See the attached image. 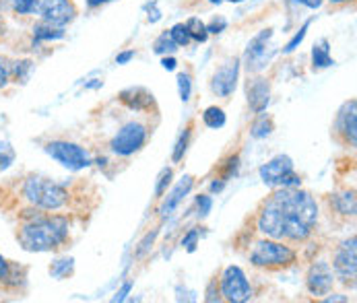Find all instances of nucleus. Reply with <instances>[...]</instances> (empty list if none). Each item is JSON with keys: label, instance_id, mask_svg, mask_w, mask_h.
I'll return each instance as SVG.
<instances>
[{"label": "nucleus", "instance_id": "33", "mask_svg": "<svg viewBox=\"0 0 357 303\" xmlns=\"http://www.w3.org/2000/svg\"><path fill=\"white\" fill-rule=\"evenodd\" d=\"M10 68H13V60L0 54V91L10 85Z\"/></svg>", "mask_w": 357, "mask_h": 303}, {"label": "nucleus", "instance_id": "5", "mask_svg": "<svg viewBox=\"0 0 357 303\" xmlns=\"http://www.w3.org/2000/svg\"><path fill=\"white\" fill-rule=\"evenodd\" d=\"M44 151H46V155H50L54 161H58L62 167H66L68 171H83L93 163L91 155L85 147H81L73 141H66V139L46 141Z\"/></svg>", "mask_w": 357, "mask_h": 303}, {"label": "nucleus", "instance_id": "48", "mask_svg": "<svg viewBox=\"0 0 357 303\" xmlns=\"http://www.w3.org/2000/svg\"><path fill=\"white\" fill-rule=\"evenodd\" d=\"M107 2H112V0H87V6H89V8H98V6L107 4Z\"/></svg>", "mask_w": 357, "mask_h": 303}, {"label": "nucleus", "instance_id": "27", "mask_svg": "<svg viewBox=\"0 0 357 303\" xmlns=\"http://www.w3.org/2000/svg\"><path fill=\"white\" fill-rule=\"evenodd\" d=\"M176 50H178V46L174 44L169 31H163V33L153 42V52L155 54H159V56H167V54H174Z\"/></svg>", "mask_w": 357, "mask_h": 303}, {"label": "nucleus", "instance_id": "19", "mask_svg": "<svg viewBox=\"0 0 357 303\" xmlns=\"http://www.w3.org/2000/svg\"><path fill=\"white\" fill-rule=\"evenodd\" d=\"M66 31L64 27H56L52 23H46V21H38L31 29V38H33V46L36 44H44V42H58V40H64Z\"/></svg>", "mask_w": 357, "mask_h": 303}, {"label": "nucleus", "instance_id": "34", "mask_svg": "<svg viewBox=\"0 0 357 303\" xmlns=\"http://www.w3.org/2000/svg\"><path fill=\"white\" fill-rule=\"evenodd\" d=\"M307 27H310V21H306V23H304V27H302V29H300V31H298V33H296V36L291 38V42H289V44H287V46L283 48V52H285V54H291V52H296V48H298V46H300V44L304 42Z\"/></svg>", "mask_w": 357, "mask_h": 303}, {"label": "nucleus", "instance_id": "41", "mask_svg": "<svg viewBox=\"0 0 357 303\" xmlns=\"http://www.w3.org/2000/svg\"><path fill=\"white\" fill-rule=\"evenodd\" d=\"M161 66H163L165 70H176V66H178V60H176L174 56H163V60H161Z\"/></svg>", "mask_w": 357, "mask_h": 303}, {"label": "nucleus", "instance_id": "13", "mask_svg": "<svg viewBox=\"0 0 357 303\" xmlns=\"http://www.w3.org/2000/svg\"><path fill=\"white\" fill-rule=\"evenodd\" d=\"M294 171V161L291 157L287 155H277L273 157L268 163H264L260 167V180L266 184V186H281L283 178H287L289 173Z\"/></svg>", "mask_w": 357, "mask_h": 303}, {"label": "nucleus", "instance_id": "20", "mask_svg": "<svg viewBox=\"0 0 357 303\" xmlns=\"http://www.w3.org/2000/svg\"><path fill=\"white\" fill-rule=\"evenodd\" d=\"M36 68V62L29 58H21V60H13V68H10V83L17 85H25L31 77Z\"/></svg>", "mask_w": 357, "mask_h": 303}, {"label": "nucleus", "instance_id": "3", "mask_svg": "<svg viewBox=\"0 0 357 303\" xmlns=\"http://www.w3.org/2000/svg\"><path fill=\"white\" fill-rule=\"evenodd\" d=\"M19 194H21L19 199L25 204L48 210V212H58L66 208L70 202V192L66 186L38 173H29L21 180Z\"/></svg>", "mask_w": 357, "mask_h": 303}, {"label": "nucleus", "instance_id": "51", "mask_svg": "<svg viewBox=\"0 0 357 303\" xmlns=\"http://www.w3.org/2000/svg\"><path fill=\"white\" fill-rule=\"evenodd\" d=\"M208 2H211V4H219L221 0H208Z\"/></svg>", "mask_w": 357, "mask_h": 303}, {"label": "nucleus", "instance_id": "2", "mask_svg": "<svg viewBox=\"0 0 357 303\" xmlns=\"http://www.w3.org/2000/svg\"><path fill=\"white\" fill-rule=\"evenodd\" d=\"M17 217L19 225L15 238L25 252H58L70 240V221L66 215L25 204Z\"/></svg>", "mask_w": 357, "mask_h": 303}, {"label": "nucleus", "instance_id": "25", "mask_svg": "<svg viewBox=\"0 0 357 303\" xmlns=\"http://www.w3.org/2000/svg\"><path fill=\"white\" fill-rule=\"evenodd\" d=\"M184 25H186V29H188V33H190L192 42H197V44H204V42H206L208 31H206V25H204L199 17H190Z\"/></svg>", "mask_w": 357, "mask_h": 303}, {"label": "nucleus", "instance_id": "28", "mask_svg": "<svg viewBox=\"0 0 357 303\" xmlns=\"http://www.w3.org/2000/svg\"><path fill=\"white\" fill-rule=\"evenodd\" d=\"M38 2L40 0H10V13L27 17L38 13Z\"/></svg>", "mask_w": 357, "mask_h": 303}, {"label": "nucleus", "instance_id": "18", "mask_svg": "<svg viewBox=\"0 0 357 303\" xmlns=\"http://www.w3.org/2000/svg\"><path fill=\"white\" fill-rule=\"evenodd\" d=\"M331 206L335 215L343 219H356V190H343L331 196Z\"/></svg>", "mask_w": 357, "mask_h": 303}, {"label": "nucleus", "instance_id": "8", "mask_svg": "<svg viewBox=\"0 0 357 303\" xmlns=\"http://www.w3.org/2000/svg\"><path fill=\"white\" fill-rule=\"evenodd\" d=\"M333 139L347 149L357 147V101L349 100L341 105L333 122Z\"/></svg>", "mask_w": 357, "mask_h": 303}, {"label": "nucleus", "instance_id": "35", "mask_svg": "<svg viewBox=\"0 0 357 303\" xmlns=\"http://www.w3.org/2000/svg\"><path fill=\"white\" fill-rule=\"evenodd\" d=\"M211 206H213V201L208 194H199L197 196V208H199V217H206L211 212Z\"/></svg>", "mask_w": 357, "mask_h": 303}, {"label": "nucleus", "instance_id": "6", "mask_svg": "<svg viewBox=\"0 0 357 303\" xmlns=\"http://www.w3.org/2000/svg\"><path fill=\"white\" fill-rule=\"evenodd\" d=\"M219 293H221V302L227 303H246L255 295L246 272L234 264L223 268L219 277Z\"/></svg>", "mask_w": 357, "mask_h": 303}, {"label": "nucleus", "instance_id": "37", "mask_svg": "<svg viewBox=\"0 0 357 303\" xmlns=\"http://www.w3.org/2000/svg\"><path fill=\"white\" fill-rule=\"evenodd\" d=\"M206 302H221V293H219V279H213L206 287Z\"/></svg>", "mask_w": 357, "mask_h": 303}, {"label": "nucleus", "instance_id": "11", "mask_svg": "<svg viewBox=\"0 0 357 303\" xmlns=\"http://www.w3.org/2000/svg\"><path fill=\"white\" fill-rule=\"evenodd\" d=\"M238 77H240V58H229L225 60L211 77V89L217 98L229 100L231 93L238 87Z\"/></svg>", "mask_w": 357, "mask_h": 303}, {"label": "nucleus", "instance_id": "14", "mask_svg": "<svg viewBox=\"0 0 357 303\" xmlns=\"http://www.w3.org/2000/svg\"><path fill=\"white\" fill-rule=\"evenodd\" d=\"M246 100L255 114H262L271 101V83L264 77H252L246 83Z\"/></svg>", "mask_w": 357, "mask_h": 303}, {"label": "nucleus", "instance_id": "43", "mask_svg": "<svg viewBox=\"0 0 357 303\" xmlns=\"http://www.w3.org/2000/svg\"><path fill=\"white\" fill-rule=\"evenodd\" d=\"M155 235H157V231H153V233H149V235L145 238V242L141 244V248H139V252H137V254H139V256H143V254L149 250V244H153Z\"/></svg>", "mask_w": 357, "mask_h": 303}, {"label": "nucleus", "instance_id": "30", "mask_svg": "<svg viewBox=\"0 0 357 303\" xmlns=\"http://www.w3.org/2000/svg\"><path fill=\"white\" fill-rule=\"evenodd\" d=\"M238 167H240V157H238V155L227 157V161L219 165V173H221V178H219V180H221V182L231 180V178L238 173Z\"/></svg>", "mask_w": 357, "mask_h": 303}, {"label": "nucleus", "instance_id": "1", "mask_svg": "<svg viewBox=\"0 0 357 303\" xmlns=\"http://www.w3.org/2000/svg\"><path fill=\"white\" fill-rule=\"evenodd\" d=\"M318 202L298 188H277L256 212V229L271 240L300 246L310 240L318 225Z\"/></svg>", "mask_w": 357, "mask_h": 303}, {"label": "nucleus", "instance_id": "40", "mask_svg": "<svg viewBox=\"0 0 357 303\" xmlns=\"http://www.w3.org/2000/svg\"><path fill=\"white\" fill-rule=\"evenodd\" d=\"M13 161H15V153L13 151H2L0 149V173L4 171V169H8L10 165H13Z\"/></svg>", "mask_w": 357, "mask_h": 303}, {"label": "nucleus", "instance_id": "12", "mask_svg": "<svg viewBox=\"0 0 357 303\" xmlns=\"http://www.w3.org/2000/svg\"><path fill=\"white\" fill-rule=\"evenodd\" d=\"M335 272L331 268V264L326 260H318L310 266L306 272V289L310 295H314L316 300H322L324 295H328L335 287Z\"/></svg>", "mask_w": 357, "mask_h": 303}, {"label": "nucleus", "instance_id": "47", "mask_svg": "<svg viewBox=\"0 0 357 303\" xmlns=\"http://www.w3.org/2000/svg\"><path fill=\"white\" fill-rule=\"evenodd\" d=\"M331 297H324V302H347V297L345 295H339V293H328Z\"/></svg>", "mask_w": 357, "mask_h": 303}, {"label": "nucleus", "instance_id": "39", "mask_svg": "<svg viewBox=\"0 0 357 303\" xmlns=\"http://www.w3.org/2000/svg\"><path fill=\"white\" fill-rule=\"evenodd\" d=\"M10 260H6L2 254H0V287L6 283V279H8V272H10Z\"/></svg>", "mask_w": 357, "mask_h": 303}, {"label": "nucleus", "instance_id": "17", "mask_svg": "<svg viewBox=\"0 0 357 303\" xmlns=\"http://www.w3.org/2000/svg\"><path fill=\"white\" fill-rule=\"evenodd\" d=\"M271 38H273V29H264V31H260L256 38H252V42H250L248 48H246L248 68H252V70L258 68V62L266 56V44L271 42Z\"/></svg>", "mask_w": 357, "mask_h": 303}, {"label": "nucleus", "instance_id": "50", "mask_svg": "<svg viewBox=\"0 0 357 303\" xmlns=\"http://www.w3.org/2000/svg\"><path fill=\"white\" fill-rule=\"evenodd\" d=\"M227 2H234V4H240V2H244V0H227Z\"/></svg>", "mask_w": 357, "mask_h": 303}, {"label": "nucleus", "instance_id": "42", "mask_svg": "<svg viewBox=\"0 0 357 303\" xmlns=\"http://www.w3.org/2000/svg\"><path fill=\"white\" fill-rule=\"evenodd\" d=\"M132 58H135V50H126L116 56V62H118V64H128Z\"/></svg>", "mask_w": 357, "mask_h": 303}, {"label": "nucleus", "instance_id": "22", "mask_svg": "<svg viewBox=\"0 0 357 303\" xmlns=\"http://www.w3.org/2000/svg\"><path fill=\"white\" fill-rule=\"evenodd\" d=\"M312 64H314V68H328V66L335 64L326 40H322L320 44L314 46V50H312Z\"/></svg>", "mask_w": 357, "mask_h": 303}, {"label": "nucleus", "instance_id": "49", "mask_svg": "<svg viewBox=\"0 0 357 303\" xmlns=\"http://www.w3.org/2000/svg\"><path fill=\"white\" fill-rule=\"evenodd\" d=\"M6 36V25H4V19H2V15H0V40Z\"/></svg>", "mask_w": 357, "mask_h": 303}, {"label": "nucleus", "instance_id": "26", "mask_svg": "<svg viewBox=\"0 0 357 303\" xmlns=\"http://www.w3.org/2000/svg\"><path fill=\"white\" fill-rule=\"evenodd\" d=\"M190 137H192V122H188V126L184 128V132L180 134V139H178V143H176V147H174V153H172V161H174V163H180V161H182L184 153L188 149Z\"/></svg>", "mask_w": 357, "mask_h": 303}, {"label": "nucleus", "instance_id": "15", "mask_svg": "<svg viewBox=\"0 0 357 303\" xmlns=\"http://www.w3.org/2000/svg\"><path fill=\"white\" fill-rule=\"evenodd\" d=\"M192 186H195V178L192 176H184L174 188H172V192L167 194V199L163 201L161 204V208H159V212H161V219H167L178 206H180V202L186 199V194L192 190Z\"/></svg>", "mask_w": 357, "mask_h": 303}, {"label": "nucleus", "instance_id": "16", "mask_svg": "<svg viewBox=\"0 0 357 303\" xmlns=\"http://www.w3.org/2000/svg\"><path fill=\"white\" fill-rule=\"evenodd\" d=\"M118 100L122 101L128 109L132 111H149L151 105H155L153 93H149L143 87H135V89H126L118 95Z\"/></svg>", "mask_w": 357, "mask_h": 303}, {"label": "nucleus", "instance_id": "44", "mask_svg": "<svg viewBox=\"0 0 357 303\" xmlns=\"http://www.w3.org/2000/svg\"><path fill=\"white\" fill-rule=\"evenodd\" d=\"M130 289H132V283H126V285L122 287V291H120V293H118L114 300H116V302H122V300H126V295H128V291H130Z\"/></svg>", "mask_w": 357, "mask_h": 303}, {"label": "nucleus", "instance_id": "10", "mask_svg": "<svg viewBox=\"0 0 357 303\" xmlns=\"http://www.w3.org/2000/svg\"><path fill=\"white\" fill-rule=\"evenodd\" d=\"M38 15L46 23H52L56 27H66L77 19L79 6L75 4V0H40Z\"/></svg>", "mask_w": 357, "mask_h": 303}, {"label": "nucleus", "instance_id": "45", "mask_svg": "<svg viewBox=\"0 0 357 303\" xmlns=\"http://www.w3.org/2000/svg\"><path fill=\"white\" fill-rule=\"evenodd\" d=\"M296 2L304 4V6H307V8H320L324 0H296Z\"/></svg>", "mask_w": 357, "mask_h": 303}, {"label": "nucleus", "instance_id": "36", "mask_svg": "<svg viewBox=\"0 0 357 303\" xmlns=\"http://www.w3.org/2000/svg\"><path fill=\"white\" fill-rule=\"evenodd\" d=\"M197 242H199V231H197V229H190V231L182 238V246H184L188 252H195Z\"/></svg>", "mask_w": 357, "mask_h": 303}, {"label": "nucleus", "instance_id": "46", "mask_svg": "<svg viewBox=\"0 0 357 303\" xmlns=\"http://www.w3.org/2000/svg\"><path fill=\"white\" fill-rule=\"evenodd\" d=\"M356 0H328V4L333 6V8H341V6H349V4H354Z\"/></svg>", "mask_w": 357, "mask_h": 303}, {"label": "nucleus", "instance_id": "38", "mask_svg": "<svg viewBox=\"0 0 357 303\" xmlns=\"http://www.w3.org/2000/svg\"><path fill=\"white\" fill-rule=\"evenodd\" d=\"M225 27H227V21H225L223 17H215V19L206 25V31H208V33H221Z\"/></svg>", "mask_w": 357, "mask_h": 303}, {"label": "nucleus", "instance_id": "29", "mask_svg": "<svg viewBox=\"0 0 357 303\" xmlns=\"http://www.w3.org/2000/svg\"><path fill=\"white\" fill-rule=\"evenodd\" d=\"M169 36H172V40H174V44H176L178 48H186V46L192 42V38H190V33H188V29H186L184 23H176V25L169 29Z\"/></svg>", "mask_w": 357, "mask_h": 303}, {"label": "nucleus", "instance_id": "31", "mask_svg": "<svg viewBox=\"0 0 357 303\" xmlns=\"http://www.w3.org/2000/svg\"><path fill=\"white\" fill-rule=\"evenodd\" d=\"M178 91H180V100L184 103L190 100V95H192V75L188 70L178 75Z\"/></svg>", "mask_w": 357, "mask_h": 303}, {"label": "nucleus", "instance_id": "9", "mask_svg": "<svg viewBox=\"0 0 357 303\" xmlns=\"http://www.w3.org/2000/svg\"><path fill=\"white\" fill-rule=\"evenodd\" d=\"M357 240L356 235H351L349 240L341 242L337 246V250L333 252V272L337 279H341L345 285H354L356 283V270H357Z\"/></svg>", "mask_w": 357, "mask_h": 303}, {"label": "nucleus", "instance_id": "4", "mask_svg": "<svg viewBox=\"0 0 357 303\" xmlns=\"http://www.w3.org/2000/svg\"><path fill=\"white\" fill-rule=\"evenodd\" d=\"M250 264L262 270H285L298 262V252L291 244L262 238L250 250Z\"/></svg>", "mask_w": 357, "mask_h": 303}, {"label": "nucleus", "instance_id": "23", "mask_svg": "<svg viewBox=\"0 0 357 303\" xmlns=\"http://www.w3.org/2000/svg\"><path fill=\"white\" fill-rule=\"evenodd\" d=\"M273 130H275V122L271 116H264V114H258V118L250 126V134L255 139H266L268 134H273Z\"/></svg>", "mask_w": 357, "mask_h": 303}, {"label": "nucleus", "instance_id": "21", "mask_svg": "<svg viewBox=\"0 0 357 303\" xmlns=\"http://www.w3.org/2000/svg\"><path fill=\"white\" fill-rule=\"evenodd\" d=\"M203 122L206 128L219 130V128H223V126H225L227 116H225L223 107H219V105H208V107L203 111Z\"/></svg>", "mask_w": 357, "mask_h": 303}, {"label": "nucleus", "instance_id": "7", "mask_svg": "<svg viewBox=\"0 0 357 303\" xmlns=\"http://www.w3.org/2000/svg\"><path fill=\"white\" fill-rule=\"evenodd\" d=\"M149 141V128L143 122H126L112 139L109 149L118 157H130L135 153H139Z\"/></svg>", "mask_w": 357, "mask_h": 303}, {"label": "nucleus", "instance_id": "24", "mask_svg": "<svg viewBox=\"0 0 357 303\" xmlns=\"http://www.w3.org/2000/svg\"><path fill=\"white\" fill-rule=\"evenodd\" d=\"M50 274L54 279H68L73 272H75V260L73 258H60V260H54L50 264Z\"/></svg>", "mask_w": 357, "mask_h": 303}, {"label": "nucleus", "instance_id": "32", "mask_svg": "<svg viewBox=\"0 0 357 303\" xmlns=\"http://www.w3.org/2000/svg\"><path fill=\"white\" fill-rule=\"evenodd\" d=\"M172 176H174V169L172 167H165L159 178H157V184H155V199H163V194L167 192L169 184H172Z\"/></svg>", "mask_w": 357, "mask_h": 303}]
</instances>
